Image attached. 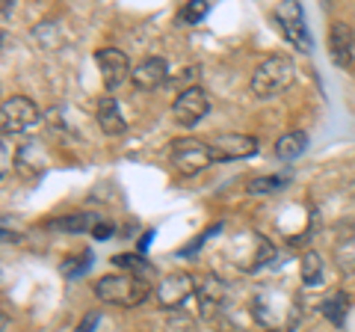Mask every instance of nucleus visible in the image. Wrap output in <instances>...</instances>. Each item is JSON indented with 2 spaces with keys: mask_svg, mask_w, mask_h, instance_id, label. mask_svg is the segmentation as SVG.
I'll use <instances>...</instances> for the list:
<instances>
[{
  "mask_svg": "<svg viewBox=\"0 0 355 332\" xmlns=\"http://www.w3.org/2000/svg\"><path fill=\"white\" fill-rule=\"evenodd\" d=\"M254 320L270 332H291L299 324V300L287 288H263L252 300Z\"/></svg>",
  "mask_w": 355,
  "mask_h": 332,
  "instance_id": "f257e3e1",
  "label": "nucleus"
},
{
  "mask_svg": "<svg viewBox=\"0 0 355 332\" xmlns=\"http://www.w3.org/2000/svg\"><path fill=\"white\" fill-rule=\"evenodd\" d=\"M296 77V65L291 57H284V53H272V57H266L258 69L252 74V95L266 101V98H275L282 95L284 90H291Z\"/></svg>",
  "mask_w": 355,
  "mask_h": 332,
  "instance_id": "f03ea898",
  "label": "nucleus"
},
{
  "mask_svg": "<svg viewBox=\"0 0 355 332\" xmlns=\"http://www.w3.org/2000/svg\"><path fill=\"white\" fill-rule=\"evenodd\" d=\"M95 297L107 306L119 308H133L148 297V285L133 273H110L95 282Z\"/></svg>",
  "mask_w": 355,
  "mask_h": 332,
  "instance_id": "7ed1b4c3",
  "label": "nucleus"
},
{
  "mask_svg": "<svg viewBox=\"0 0 355 332\" xmlns=\"http://www.w3.org/2000/svg\"><path fill=\"white\" fill-rule=\"evenodd\" d=\"M0 122H3V134H30L39 128L42 110L24 95H12L0 104Z\"/></svg>",
  "mask_w": 355,
  "mask_h": 332,
  "instance_id": "20e7f679",
  "label": "nucleus"
},
{
  "mask_svg": "<svg viewBox=\"0 0 355 332\" xmlns=\"http://www.w3.org/2000/svg\"><path fill=\"white\" fill-rule=\"evenodd\" d=\"M169 158H172V166L181 175H198L214 163V151H210V142H202L196 137H184V140L172 142Z\"/></svg>",
  "mask_w": 355,
  "mask_h": 332,
  "instance_id": "39448f33",
  "label": "nucleus"
},
{
  "mask_svg": "<svg viewBox=\"0 0 355 332\" xmlns=\"http://www.w3.org/2000/svg\"><path fill=\"white\" fill-rule=\"evenodd\" d=\"M193 294H196V279L184 270H175L169 276H163L160 285L154 288V300H157V306L163 308V312L181 308Z\"/></svg>",
  "mask_w": 355,
  "mask_h": 332,
  "instance_id": "423d86ee",
  "label": "nucleus"
},
{
  "mask_svg": "<svg viewBox=\"0 0 355 332\" xmlns=\"http://www.w3.org/2000/svg\"><path fill=\"white\" fill-rule=\"evenodd\" d=\"M272 18L275 24L282 27L284 39L296 45L299 51H311V36H308V27H305V15H302V6L293 3V0H284L272 9Z\"/></svg>",
  "mask_w": 355,
  "mask_h": 332,
  "instance_id": "0eeeda50",
  "label": "nucleus"
},
{
  "mask_svg": "<svg viewBox=\"0 0 355 332\" xmlns=\"http://www.w3.org/2000/svg\"><path fill=\"white\" fill-rule=\"evenodd\" d=\"M207 110H210V98L202 86H190V90H184L172 101V116L178 125H184V128L198 125V122L207 116Z\"/></svg>",
  "mask_w": 355,
  "mask_h": 332,
  "instance_id": "6e6552de",
  "label": "nucleus"
},
{
  "mask_svg": "<svg viewBox=\"0 0 355 332\" xmlns=\"http://www.w3.org/2000/svg\"><path fill=\"white\" fill-rule=\"evenodd\" d=\"M95 63H98V69H101V77H104L107 90H116V86H121L133 74L128 53L119 51V48H101V51H95Z\"/></svg>",
  "mask_w": 355,
  "mask_h": 332,
  "instance_id": "1a4fd4ad",
  "label": "nucleus"
},
{
  "mask_svg": "<svg viewBox=\"0 0 355 332\" xmlns=\"http://www.w3.org/2000/svg\"><path fill=\"white\" fill-rule=\"evenodd\" d=\"M214 160H243L258 151V140L249 134H219L210 140Z\"/></svg>",
  "mask_w": 355,
  "mask_h": 332,
  "instance_id": "9d476101",
  "label": "nucleus"
},
{
  "mask_svg": "<svg viewBox=\"0 0 355 332\" xmlns=\"http://www.w3.org/2000/svg\"><path fill=\"white\" fill-rule=\"evenodd\" d=\"M130 81H133V86H137V90H142V92L157 90V86H163L166 81H169V69H166V60H163V57H146L139 65H133Z\"/></svg>",
  "mask_w": 355,
  "mask_h": 332,
  "instance_id": "9b49d317",
  "label": "nucleus"
},
{
  "mask_svg": "<svg viewBox=\"0 0 355 332\" xmlns=\"http://www.w3.org/2000/svg\"><path fill=\"white\" fill-rule=\"evenodd\" d=\"M352 48H355V39H352V27L343 24V21H335L329 27V53L338 65H349L352 63Z\"/></svg>",
  "mask_w": 355,
  "mask_h": 332,
  "instance_id": "f8f14e48",
  "label": "nucleus"
},
{
  "mask_svg": "<svg viewBox=\"0 0 355 332\" xmlns=\"http://www.w3.org/2000/svg\"><path fill=\"white\" fill-rule=\"evenodd\" d=\"M98 128H101L107 137H119V134L128 131V122H125V116H121L116 98L104 95L101 101H98Z\"/></svg>",
  "mask_w": 355,
  "mask_h": 332,
  "instance_id": "ddd939ff",
  "label": "nucleus"
},
{
  "mask_svg": "<svg viewBox=\"0 0 355 332\" xmlns=\"http://www.w3.org/2000/svg\"><path fill=\"white\" fill-rule=\"evenodd\" d=\"M196 294H198V308H202V315H210L222 300H225V282H219L216 276H205L202 285L196 288Z\"/></svg>",
  "mask_w": 355,
  "mask_h": 332,
  "instance_id": "4468645a",
  "label": "nucleus"
},
{
  "mask_svg": "<svg viewBox=\"0 0 355 332\" xmlns=\"http://www.w3.org/2000/svg\"><path fill=\"white\" fill-rule=\"evenodd\" d=\"M308 149V137L302 134V131H287V134L279 137V142H275V158L279 160H296L302 158Z\"/></svg>",
  "mask_w": 355,
  "mask_h": 332,
  "instance_id": "2eb2a0df",
  "label": "nucleus"
},
{
  "mask_svg": "<svg viewBox=\"0 0 355 332\" xmlns=\"http://www.w3.org/2000/svg\"><path fill=\"white\" fill-rule=\"evenodd\" d=\"M347 308H349V297L343 291H331L323 303H320V312H323V317L329 320V324L340 326L343 320H347Z\"/></svg>",
  "mask_w": 355,
  "mask_h": 332,
  "instance_id": "dca6fc26",
  "label": "nucleus"
},
{
  "mask_svg": "<svg viewBox=\"0 0 355 332\" xmlns=\"http://www.w3.org/2000/svg\"><path fill=\"white\" fill-rule=\"evenodd\" d=\"M299 273H302V282L305 285H317L323 279V256L314 249H308L302 256V264H299Z\"/></svg>",
  "mask_w": 355,
  "mask_h": 332,
  "instance_id": "f3484780",
  "label": "nucleus"
},
{
  "mask_svg": "<svg viewBox=\"0 0 355 332\" xmlns=\"http://www.w3.org/2000/svg\"><path fill=\"white\" fill-rule=\"evenodd\" d=\"M95 223H98V217L95 214H65V217H60L57 223H53V229H60V231H92L95 229Z\"/></svg>",
  "mask_w": 355,
  "mask_h": 332,
  "instance_id": "a211bd4d",
  "label": "nucleus"
},
{
  "mask_svg": "<svg viewBox=\"0 0 355 332\" xmlns=\"http://www.w3.org/2000/svg\"><path fill=\"white\" fill-rule=\"evenodd\" d=\"M284 184H287V179H282V175H261V179H252L249 181V193L252 196H266V193L282 190Z\"/></svg>",
  "mask_w": 355,
  "mask_h": 332,
  "instance_id": "6ab92c4d",
  "label": "nucleus"
},
{
  "mask_svg": "<svg viewBox=\"0 0 355 332\" xmlns=\"http://www.w3.org/2000/svg\"><path fill=\"white\" fill-rule=\"evenodd\" d=\"M205 13H207V3H202V0H193V3H187L184 9H181V21H187V24H196V21H202L205 18Z\"/></svg>",
  "mask_w": 355,
  "mask_h": 332,
  "instance_id": "aec40b11",
  "label": "nucleus"
},
{
  "mask_svg": "<svg viewBox=\"0 0 355 332\" xmlns=\"http://www.w3.org/2000/svg\"><path fill=\"white\" fill-rule=\"evenodd\" d=\"M113 264H119L121 270H130L133 276H137L139 270H146V261H142L139 256H116V258H113Z\"/></svg>",
  "mask_w": 355,
  "mask_h": 332,
  "instance_id": "412c9836",
  "label": "nucleus"
},
{
  "mask_svg": "<svg viewBox=\"0 0 355 332\" xmlns=\"http://www.w3.org/2000/svg\"><path fill=\"white\" fill-rule=\"evenodd\" d=\"M98 320H101V315H98V312H89V315L80 320V324H77L74 332H92V329L98 326Z\"/></svg>",
  "mask_w": 355,
  "mask_h": 332,
  "instance_id": "4be33fe9",
  "label": "nucleus"
},
{
  "mask_svg": "<svg viewBox=\"0 0 355 332\" xmlns=\"http://www.w3.org/2000/svg\"><path fill=\"white\" fill-rule=\"evenodd\" d=\"M110 235H113V223H104V219H98L95 229H92V238L95 240H107Z\"/></svg>",
  "mask_w": 355,
  "mask_h": 332,
  "instance_id": "5701e85b",
  "label": "nucleus"
},
{
  "mask_svg": "<svg viewBox=\"0 0 355 332\" xmlns=\"http://www.w3.org/2000/svg\"><path fill=\"white\" fill-rule=\"evenodd\" d=\"M89 256H83V258H69L65 261V276H74L77 270H86V264H80V261H86Z\"/></svg>",
  "mask_w": 355,
  "mask_h": 332,
  "instance_id": "b1692460",
  "label": "nucleus"
}]
</instances>
